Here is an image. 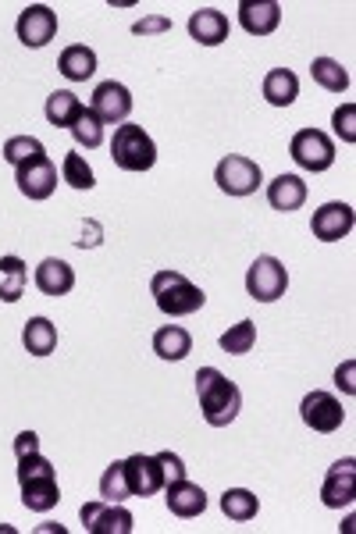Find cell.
Masks as SVG:
<instances>
[{"label":"cell","instance_id":"1","mask_svg":"<svg viewBox=\"0 0 356 534\" xmlns=\"http://www.w3.org/2000/svg\"><path fill=\"white\" fill-rule=\"evenodd\" d=\"M196 396H200L203 421L211 428H228L243 410V392L232 378L218 371V367H200L196 371Z\"/></svg>","mask_w":356,"mask_h":534},{"label":"cell","instance_id":"2","mask_svg":"<svg viewBox=\"0 0 356 534\" xmlns=\"http://www.w3.org/2000/svg\"><path fill=\"white\" fill-rule=\"evenodd\" d=\"M18 485H22L25 510L50 513L57 502H61V488H57L54 467H50V460L40 453L18 456Z\"/></svg>","mask_w":356,"mask_h":534},{"label":"cell","instance_id":"3","mask_svg":"<svg viewBox=\"0 0 356 534\" xmlns=\"http://www.w3.org/2000/svg\"><path fill=\"white\" fill-rule=\"evenodd\" d=\"M150 292H154V303L164 317H189L207 303L200 285L189 282L182 271H157L150 278Z\"/></svg>","mask_w":356,"mask_h":534},{"label":"cell","instance_id":"4","mask_svg":"<svg viewBox=\"0 0 356 534\" xmlns=\"http://www.w3.org/2000/svg\"><path fill=\"white\" fill-rule=\"evenodd\" d=\"M111 157L122 171H150L157 164V146L143 125H118L111 139Z\"/></svg>","mask_w":356,"mask_h":534},{"label":"cell","instance_id":"5","mask_svg":"<svg viewBox=\"0 0 356 534\" xmlns=\"http://www.w3.org/2000/svg\"><path fill=\"white\" fill-rule=\"evenodd\" d=\"M289 289V271L278 257H257L246 271V292H250V300L257 303H275L285 296Z\"/></svg>","mask_w":356,"mask_h":534},{"label":"cell","instance_id":"6","mask_svg":"<svg viewBox=\"0 0 356 534\" xmlns=\"http://www.w3.org/2000/svg\"><path fill=\"white\" fill-rule=\"evenodd\" d=\"M214 182H218V189L228 196H250V193H257L260 182H264V171H260V164L250 161V157L228 154L225 161L214 168Z\"/></svg>","mask_w":356,"mask_h":534},{"label":"cell","instance_id":"7","mask_svg":"<svg viewBox=\"0 0 356 534\" xmlns=\"http://www.w3.org/2000/svg\"><path fill=\"white\" fill-rule=\"evenodd\" d=\"M289 154L303 171H314L317 175V171H328L335 164V143L321 129H300L292 136Z\"/></svg>","mask_w":356,"mask_h":534},{"label":"cell","instance_id":"8","mask_svg":"<svg viewBox=\"0 0 356 534\" xmlns=\"http://www.w3.org/2000/svg\"><path fill=\"white\" fill-rule=\"evenodd\" d=\"M300 417L310 431H317V435H335V431L342 428V421H346V410H342V403L332 396V392L314 389L303 396Z\"/></svg>","mask_w":356,"mask_h":534},{"label":"cell","instance_id":"9","mask_svg":"<svg viewBox=\"0 0 356 534\" xmlns=\"http://www.w3.org/2000/svg\"><path fill=\"white\" fill-rule=\"evenodd\" d=\"M82 517V527H86L89 534H132V527H136V520H132V513L125 510L122 502H86L79 510Z\"/></svg>","mask_w":356,"mask_h":534},{"label":"cell","instance_id":"10","mask_svg":"<svg viewBox=\"0 0 356 534\" xmlns=\"http://www.w3.org/2000/svg\"><path fill=\"white\" fill-rule=\"evenodd\" d=\"M15 33L25 47H33V50L47 47L57 36V11L47 8V4H29V8H22V15H18Z\"/></svg>","mask_w":356,"mask_h":534},{"label":"cell","instance_id":"11","mask_svg":"<svg viewBox=\"0 0 356 534\" xmlns=\"http://www.w3.org/2000/svg\"><path fill=\"white\" fill-rule=\"evenodd\" d=\"M15 182L18 193L29 196V200H50L57 189V168L50 164L47 154H40L33 161H25L22 168H15Z\"/></svg>","mask_w":356,"mask_h":534},{"label":"cell","instance_id":"12","mask_svg":"<svg viewBox=\"0 0 356 534\" xmlns=\"http://www.w3.org/2000/svg\"><path fill=\"white\" fill-rule=\"evenodd\" d=\"M89 111L97 114L104 125H125V118L132 114V93L129 86H122V82H100L97 89H93V104H89Z\"/></svg>","mask_w":356,"mask_h":534},{"label":"cell","instance_id":"13","mask_svg":"<svg viewBox=\"0 0 356 534\" xmlns=\"http://www.w3.org/2000/svg\"><path fill=\"white\" fill-rule=\"evenodd\" d=\"M353 225H356L353 207L342 200H332L314 211L310 232H314V239H321V243H339V239H346V235L353 232Z\"/></svg>","mask_w":356,"mask_h":534},{"label":"cell","instance_id":"14","mask_svg":"<svg viewBox=\"0 0 356 534\" xmlns=\"http://www.w3.org/2000/svg\"><path fill=\"white\" fill-rule=\"evenodd\" d=\"M125 481H129V492L146 499V495H157L164 488V467L157 456L136 453L125 460Z\"/></svg>","mask_w":356,"mask_h":534},{"label":"cell","instance_id":"15","mask_svg":"<svg viewBox=\"0 0 356 534\" xmlns=\"http://www.w3.org/2000/svg\"><path fill=\"white\" fill-rule=\"evenodd\" d=\"M353 495H356V460L346 456V460H339L328 470V478L321 485V502L328 510H342V506L353 502Z\"/></svg>","mask_w":356,"mask_h":534},{"label":"cell","instance_id":"16","mask_svg":"<svg viewBox=\"0 0 356 534\" xmlns=\"http://www.w3.org/2000/svg\"><path fill=\"white\" fill-rule=\"evenodd\" d=\"M282 22V4L278 0H243L239 4V25L250 36H271Z\"/></svg>","mask_w":356,"mask_h":534},{"label":"cell","instance_id":"17","mask_svg":"<svg viewBox=\"0 0 356 534\" xmlns=\"http://www.w3.org/2000/svg\"><path fill=\"white\" fill-rule=\"evenodd\" d=\"M164 492H168L164 499H168L171 517L193 520V517H200V513L207 510V492H203L200 485H193L189 478L171 481V485H164Z\"/></svg>","mask_w":356,"mask_h":534},{"label":"cell","instance_id":"18","mask_svg":"<svg viewBox=\"0 0 356 534\" xmlns=\"http://www.w3.org/2000/svg\"><path fill=\"white\" fill-rule=\"evenodd\" d=\"M232 25H228L225 11L218 8H200L189 15V36H193L200 47H218V43L228 40Z\"/></svg>","mask_w":356,"mask_h":534},{"label":"cell","instance_id":"19","mask_svg":"<svg viewBox=\"0 0 356 534\" xmlns=\"http://www.w3.org/2000/svg\"><path fill=\"white\" fill-rule=\"evenodd\" d=\"M36 289L43 292V296H68V292L75 289V271L72 264H65V260L57 257H47L40 267H36Z\"/></svg>","mask_w":356,"mask_h":534},{"label":"cell","instance_id":"20","mask_svg":"<svg viewBox=\"0 0 356 534\" xmlns=\"http://www.w3.org/2000/svg\"><path fill=\"white\" fill-rule=\"evenodd\" d=\"M267 203L282 214L300 211L303 203H307V182L300 175H278L271 186H267Z\"/></svg>","mask_w":356,"mask_h":534},{"label":"cell","instance_id":"21","mask_svg":"<svg viewBox=\"0 0 356 534\" xmlns=\"http://www.w3.org/2000/svg\"><path fill=\"white\" fill-rule=\"evenodd\" d=\"M57 68H61V75H65L68 82H86V79H93V72H97V54H93L86 43H75V47L61 50Z\"/></svg>","mask_w":356,"mask_h":534},{"label":"cell","instance_id":"22","mask_svg":"<svg viewBox=\"0 0 356 534\" xmlns=\"http://www.w3.org/2000/svg\"><path fill=\"white\" fill-rule=\"evenodd\" d=\"M154 353L161 360H186L193 353V335L182 324H164L154 332Z\"/></svg>","mask_w":356,"mask_h":534},{"label":"cell","instance_id":"23","mask_svg":"<svg viewBox=\"0 0 356 534\" xmlns=\"http://www.w3.org/2000/svg\"><path fill=\"white\" fill-rule=\"evenodd\" d=\"M82 107L86 104L75 97L72 89H54V93L47 97V107H43V111H47V122L54 125V129H72L75 118L82 114Z\"/></svg>","mask_w":356,"mask_h":534},{"label":"cell","instance_id":"24","mask_svg":"<svg viewBox=\"0 0 356 534\" xmlns=\"http://www.w3.org/2000/svg\"><path fill=\"white\" fill-rule=\"evenodd\" d=\"M264 97L271 107H289L292 100L300 97V79L289 68H271L264 75Z\"/></svg>","mask_w":356,"mask_h":534},{"label":"cell","instance_id":"25","mask_svg":"<svg viewBox=\"0 0 356 534\" xmlns=\"http://www.w3.org/2000/svg\"><path fill=\"white\" fill-rule=\"evenodd\" d=\"M22 346L29 349L33 356H50L57 349V328L47 321V317H33V321H25Z\"/></svg>","mask_w":356,"mask_h":534},{"label":"cell","instance_id":"26","mask_svg":"<svg viewBox=\"0 0 356 534\" xmlns=\"http://www.w3.org/2000/svg\"><path fill=\"white\" fill-rule=\"evenodd\" d=\"M25 260L22 257H0V300L4 303H18L25 292Z\"/></svg>","mask_w":356,"mask_h":534},{"label":"cell","instance_id":"27","mask_svg":"<svg viewBox=\"0 0 356 534\" xmlns=\"http://www.w3.org/2000/svg\"><path fill=\"white\" fill-rule=\"evenodd\" d=\"M221 513H225L228 520H235V524H246V520H253L260 513V502L253 492H246V488H228L225 495H221Z\"/></svg>","mask_w":356,"mask_h":534},{"label":"cell","instance_id":"28","mask_svg":"<svg viewBox=\"0 0 356 534\" xmlns=\"http://www.w3.org/2000/svg\"><path fill=\"white\" fill-rule=\"evenodd\" d=\"M310 75H314L317 86L328 89V93H346L349 89V72L335 61V57H314Z\"/></svg>","mask_w":356,"mask_h":534},{"label":"cell","instance_id":"29","mask_svg":"<svg viewBox=\"0 0 356 534\" xmlns=\"http://www.w3.org/2000/svg\"><path fill=\"white\" fill-rule=\"evenodd\" d=\"M75 136V143L86 146V150H93V146L104 143V122H100L97 114L89 111V107H82V114L75 118V125L68 129Z\"/></svg>","mask_w":356,"mask_h":534},{"label":"cell","instance_id":"30","mask_svg":"<svg viewBox=\"0 0 356 534\" xmlns=\"http://www.w3.org/2000/svg\"><path fill=\"white\" fill-rule=\"evenodd\" d=\"M47 154L43 150V143L36 136H11L8 143H4V161L11 164V168H22L25 161H33V157Z\"/></svg>","mask_w":356,"mask_h":534},{"label":"cell","instance_id":"31","mask_svg":"<svg viewBox=\"0 0 356 534\" xmlns=\"http://www.w3.org/2000/svg\"><path fill=\"white\" fill-rule=\"evenodd\" d=\"M100 495H104L107 502H125V499H132L129 481H125V460H114L111 467L104 470V478H100Z\"/></svg>","mask_w":356,"mask_h":534},{"label":"cell","instance_id":"32","mask_svg":"<svg viewBox=\"0 0 356 534\" xmlns=\"http://www.w3.org/2000/svg\"><path fill=\"white\" fill-rule=\"evenodd\" d=\"M253 342H257V324H253V321L232 324V328H228V332L221 335V349H225V353H232V356L250 353Z\"/></svg>","mask_w":356,"mask_h":534},{"label":"cell","instance_id":"33","mask_svg":"<svg viewBox=\"0 0 356 534\" xmlns=\"http://www.w3.org/2000/svg\"><path fill=\"white\" fill-rule=\"evenodd\" d=\"M61 171H65V182H68V186H72V189H79V193H82V189H93V186H97V178H93V168H89V164H86V157H82V154H75V150L65 157V164H61Z\"/></svg>","mask_w":356,"mask_h":534},{"label":"cell","instance_id":"34","mask_svg":"<svg viewBox=\"0 0 356 534\" xmlns=\"http://www.w3.org/2000/svg\"><path fill=\"white\" fill-rule=\"evenodd\" d=\"M356 107L353 104H342L339 111L332 114V125H335V136L342 139V143H356Z\"/></svg>","mask_w":356,"mask_h":534},{"label":"cell","instance_id":"35","mask_svg":"<svg viewBox=\"0 0 356 534\" xmlns=\"http://www.w3.org/2000/svg\"><path fill=\"white\" fill-rule=\"evenodd\" d=\"M157 460H161V467H164V485L186 478V463H182L178 453H157Z\"/></svg>","mask_w":356,"mask_h":534},{"label":"cell","instance_id":"36","mask_svg":"<svg viewBox=\"0 0 356 534\" xmlns=\"http://www.w3.org/2000/svg\"><path fill=\"white\" fill-rule=\"evenodd\" d=\"M168 29H171V22H168V18H161V15H146L143 22H136V25H132V33H136V36L168 33Z\"/></svg>","mask_w":356,"mask_h":534},{"label":"cell","instance_id":"37","mask_svg":"<svg viewBox=\"0 0 356 534\" xmlns=\"http://www.w3.org/2000/svg\"><path fill=\"white\" fill-rule=\"evenodd\" d=\"M29 453H40V435L36 431H22L15 438V456H29Z\"/></svg>","mask_w":356,"mask_h":534},{"label":"cell","instance_id":"38","mask_svg":"<svg viewBox=\"0 0 356 534\" xmlns=\"http://www.w3.org/2000/svg\"><path fill=\"white\" fill-rule=\"evenodd\" d=\"M353 371H356L353 360H349L346 367H339V371H335V381H339V389L346 392V396H353V392H356V385H353Z\"/></svg>","mask_w":356,"mask_h":534}]
</instances>
